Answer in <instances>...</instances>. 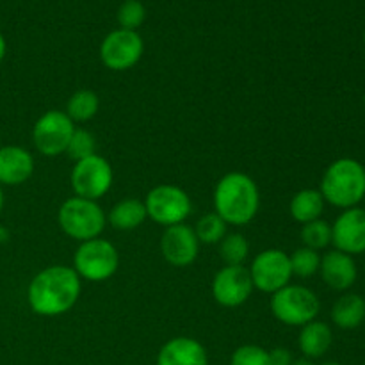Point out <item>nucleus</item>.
Segmentation results:
<instances>
[{
	"instance_id": "nucleus-1",
	"label": "nucleus",
	"mask_w": 365,
	"mask_h": 365,
	"mask_svg": "<svg viewBox=\"0 0 365 365\" xmlns=\"http://www.w3.org/2000/svg\"><path fill=\"white\" fill-rule=\"evenodd\" d=\"M82 280L73 267L48 266L39 271L27 287V303L41 317H59L77 305Z\"/></svg>"
},
{
	"instance_id": "nucleus-2",
	"label": "nucleus",
	"mask_w": 365,
	"mask_h": 365,
	"mask_svg": "<svg viewBox=\"0 0 365 365\" xmlns=\"http://www.w3.org/2000/svg\"><path fill=\"white\" fill-rule=\"evenodd\" d=\"M260 209V191L250 175L230 171L214 187V212L227 225L245 227Z\"/></svg>"
},
{
	"instance_id": "nucleus-3",
	"label": "nucleus",
	"mask_w": 365,
	"mask_h": 365,
	"mask_svg": "<svg viewBox=\"0 0 365 365\" xmlns=\"http://www.w3.org/2000/svg\"><path fill=\"white\" fill-rule=\"evenodd\" d=\"M324 202L339 209H353L365 198V168L351 157L334 160L321 178Z\"/></svg>"
},
{
	"instance_id": "nucleus-4",
	"label": "nucleus",
	"mask_w": 365,
	"mask_h": 365,
	"mask_svg": "<svg viewBox=\"0 0 365 365\" xmlns=\"http://www.w3.org/2000/svg\"><path fill=\"white\" fill-rule=\"evenodd\" d=\"M57 223L68 237L84 242L100 237L107 225V214L98 202L73 196L59 207Z\"/></svg>"
},
{
	"instance_id": "nucleus-5",
	"label": "nucleus",
	"mask_w": 365,
	"mask_h": 365,
	"mask_svg": "<svg viewBox=\"0 0 365 365\" xmlns=\"http://www.w3.org/2000/svg\"><path fill=\"white\" fill-rule=\"evenodd\" d=\"M271 314L274 319L287 327H305L317 319L321 302L314 291L303 285H285L284 289L271 294Z\"/></svg>"
},
{
	"instance_id": "nucleus-6",
	"label": "nucleus",
	"mask_w": 365,
	"mask_h": 365,
	"mask_svg": "<svg viewBox=\"0 0 365 365\" xmlns=\"http://www.w3.org/2000/svg\"><path fill=\"white\" fill-rule=\"evenodd\" d=\"M120 267V253L116 246L102 237L78 245L73 255V269L81 280L106 282L114 277Z\"/></svg>"
},
{
	"instance_id": "nucleus-7",
	"label": "nucleus",
	"mask_w": 365,
	"mask_h": 365,
	"mask_svg": "<svg viewBox=\"0 0 365 365\" xmlns=\"http://www.w3.org/2000/svg\"><path fill=\"white\" fill-rule=\"evenodd\" d=\"M145 207L150 220L166 228L185 223L192 212V202L187 192L173 184H159L150 189Z\"/></svg>"
},
{
	"instance_id": "nucleus-8",
	"label": "nucleus",
	"mask_w": 365,
	"mask_h": 365,
	"mask_svg": "<svg viewBox=\"0 0 365 365\" xmlns=\"http://www.w3.org/2000/svg\"><path fill=\"white\" fill-rule=\"evenodd\" d=\"M114 173L109 160L102 155H91L77 160L70 173V184L75 196L98 202L113 187Z\"/></svg>"
},
{
	"instance_id": "nucleus-9",
	"label": "nucleus",
	"mask_w": 365,
	"mask_h": 365,
	"mask_svg": "<svg viewBox=\"0 0 365 365\" xmlns=\"http://www.w3.org/2000/svg\"><path fill=\"white\" fill-rule=\"evenodd\" d=\"M75 123L64 110H46L38 118L32 128V143L43 157L63 155L68 148Z\"/></svg>"
},
{
	"instance_id": "nucleus-10",
	"label": "nucleus",
	"mask_w": 365,
	"mask_h": 365,
	"mask_svg": "<svg viewBox=\"0 0 365 365\" xmlns=\"http://www.w3.org/2000/svg\"><path fill=\"white\" fill-rule=\"evenodd\" d=\"M253 287L266 294H274L277 291L291 284L292 269L289 255L282 250L269 248L255 255L250 266Z\"/></svg>"
},
{
	"instance_id": "nucleus-11",
	"label": "nucleus",
	"mask_w": 365,
	"mask_h": 365,
	"mask_svg": "<svg viewBox=\"0 0 365 365\" xmlns=\"http://www.w3.org/2000/svg\"><path fill=\"white\" fill-rule=\"evenodd\" d=\"M145 41L138 31L116 29L103 38L100 45V59L113 71H127L141 61Z\"/></svg>"
},
{
	"instance_id": "nucleus-12",
	"label": "nucleus",
	"mask_w": 365,
	"mask_h": 365,
	"mask_svg": "<svg viewBox=\"0 0 365 365\" xmlns=\"http://www.w3.org/2000/svg\"><path fill=\"white\" fill-rule=\"evenodd\" d=\"M253 282L245 266H223L212 280V296L225 309L241 307L252 298Z\"/></svg>"
},
{
	"instance_id": "nucleus-13",
	"label": "nucleus",
	"mask_w": 365,
	"mask_h": 365,
	"mask_svg": "<svg viewBox=\"0 0 365 365\" xmlns=\"http://www.w3.org/2000/svg\"><path fill=\"white\" fill-rule=\"evenodd\" d=\"M160 253L173 267L191 266L200 253V241L195 228L185 223L164 228L160 237Z\"/></svg>"
},
{
	"instance_id": "nucleus-14",
	"label": "nucleus",
	"mask_w": 365,
	"mask_h": 365,
	"mask_svg": "<svg viewBox=\"0 0 365 365\" xmlns=\"http://www.w3.org/2000/svg\"><path fill=\"white\" fill-rule=\"evenodd\" d=\"M331 245L351 257L365 252V209L353 207L339 214L331 225Z\"/></svg>"
},
{
	"instance_id": "nucleus-15",
	"label": "nucleus",
	"mask_w": 365,
	"mask_h": 365,
	"mask_svg": "<svg viewBox=\"0 0 365 365\" xmlns=\"http://www.w3.org/2000/svg\"><path fill=\"white\" fill-rule=\"evenodd\" d=\"M319 273L328 287L341 292L351 289L355 285L356 277H359L355 259L351 255L339 252V250H331L321 257Z\"/></svg>"
},
{
	"instance_id": "nucleus-16",
	"label": "nucleus",
	"mask_w": 365,
	"mask_h": 365,
	"mask_svg": "<svg viewBox=\"0 0 365 365\" xmlns=\"http://www.w3.org/2000/svg\"><path fill=\"white\" fill-rule=\"evenodd\" d=\"M34 173V157L21 146H0V185H21Z\"/></svg>"
},
{
	"instance_id": "nucleus-17",
	"label": "nucleus",
	"mask_w": 365,
	"mask_h": 365,
	"mask_svg": "<svg viewBox=\"0 0 365 365\" xmlns=\"http://www.w3.org/2000/svg\"><path fill=\"white\" fill-rule=\"evenodd\" d=\"M157 365H209V355L196 339L175 337L159 349Z\"/></svg>"
},
{
	"instance_id": "nucleus-18",
	"label": "nucleus",
	"mask_w": 365,
	"mask_h": 365,
	"mask_svg": "<svg viewBox=\"0 0 365 365\" xmlns=\"http://www.w3.org/2000/svg\"><path fill=\"white\" fill-rule=\"evenodd\" d=\"M331 342H334L331 328L327 323L317 319L302 327V331H299L298 337L299 351L303 353L305 359L310 360L321 359V356L327 355L328 349L331 348Z\"/></svg>"
},
{
	"instance_id": "nucleus-19",
	"label": "nucleus",
	"mask_w": 365,
	"mask_h": 365,
	"mask_svg": "<svg viewBox=\"0 0 365 365\" xmlns=\"http://www.w3.org/2000/svg\"><path fill=\"white\" fill-rule=\"evenodd\" d=\"M148 220V214H146L145 202L138 198H125L121 202H118L116 205L110 209V212L107 214V223H110V227L114 230L120 232H132L135 228L141 227L145 221Z\"/></svg>"
},
{
	"instance_id": "nucleus-20",
	"label": "nucleus",
	"mask_w": 365,
	"mask_h": 365,
	"mask_svg": "<svg viewBox=\"0 0 365 365\" xmlns=\"http://www.w3.org/2000/svg\"><path fill=\"white\" fill-rule=\"evenodd\" d=\"M331 321L341 330H355L365 321V299L360 294L341 296L331 309Z\"/></svg>"
},
{
	"instance_id": "nucleus-21",
	"label": "nucleus",
	"mask_w": 365,
	"mask_h": 365,
	"mask_svg": "<svg viewBox=\"0 0 365 365\" xmlns=\"http://www.w3.org/2000/svg\"><path fill=\"white\" fill-rule=\"evenodd\" d=\"M324 198L319 189H302L296 192L289 205L292 220L298 223L307 225L310 221L321 220L324 212Z\"/></svg>"
},
{
	"instance_id": "nucleus-22",
	"label": "nucleus",
	"mask_w": 365,
	"mask_h": 365,
	"mask_svg": "<svg viewBox=\"0 0 365 365\" xmlns=\"http://www.w3.org/2000/svg\"><path fill=\"white\" fill-rule=\"evenodd\" d=\"M100 109V100L98 95L91 89H78L73 95L68 98L66 102V110L73 123H86V121L93 120L96 116Z\"/></svg>"
},
{
	"instance_id": "nucleus-23",
	"label": "nucleus",
	"mask_w": 365,
	"mask_h": 365,
	"mask_svg": "<svg viewBox=\"0 0 365 365\" xmlns=\"http://www.w3.org/2000/svg\"><path fill=\"white\" fill-rule=\"evenodd\" d=\"M220 255L225 266H242L250 255V242L242 234H227L220 242Z\"/></svg>"
},
{
	"instance_id": "nucleus-24",
	"label": "nucleus",
	"mask_w": 365,
	"mask_h": 365,
	"mask_svg": "<svg viewBox=\"0 0 365 365\" xmlns=\"http://www.w3.org/2000/svg\"><path fill=\"white\" fill-rule=\"evenodd\" d=\"M228 225L216 212L203 214L195 227V234L200 245H220L227 235Z\"/></svg>"
},
{
	"instance_id": "nucleus-25",
	"label": "nucleus",
	"mask_w": 365,
	"mask_h": 365,
	"mask_svg": "<svg viewBox=\"0 0 365 365\" xmlns=\"http://www.w3.org/2000/svg\"><path fill=\"white\" fill-rule=\"evenodd\" d=\"M291 260V269L292 277L298 278H310L316 273H319L321 266V255L316 250H310L307 246L294 250V252L289 255Z\"/></svg>"
},
{
	"instance_id": "nucleus-26",
	"label": "nucleus",
	"mask_w": 365,
	"mask_h": 365,
	"mask_svg": "<svg viewBox=\"0 0 365 365\" xmlns=\"http://www.w3.org/2000/svg\"><path fill=\"white\" fill-rule=\"evenodd\" d=\"M303 246L310 250H324L331 245V225L324 220L310 221L302 228Z\"/></svg>"
},
{
	"instance_id": "nucleus-27",
	"label": "nucleus",
	"mask_w": 365,
	"mask_h": 365,
	"mask_svg": "<svg viewBox=\"0 0 365 365\" xmlns=\"http://www.w3.org/2000/svg\"><path fill=\"white\" fill-rule=\"evenodd\" d=\"M64 153H68V157H70L71 160H75V163H77V160L88 159V157L95 155L96 153L95 135H93L89 130H86V128L75 127L70 143H68L66 152Z\"/></svg>"
},
{
	"instance_id": "nucleus-28",
	"label": "nucleus",
	"mask_w": 365,
	"mask_h": 365,
	"mask_svg": "<svg viewBox=\"0 0 365 365\" xmlns=\"http://www.w3.org/2000/svg\"><path fill=\"white\" fill-rule=\"evenodd\" d=\"M146 20V9L141 0H125L118 9V24L125 31H138Z\"/></svg>"
},
{
	"instance_id": "nucleus-29",
	"label": "nucleus",
	"mask_w": 365,
	"mask_h": 365,
	"mask_svg": "<svg viewBox=\"0 0 365 365\" xmlns=\"http://www.w3.org/2000/svg\"><path fill=\"white\" fill-rule=\"evenodd\" d=\"M230 365H271L269 351L255 344L239 346L232 353Z\"/></svg>"
},
{
	"instance_id": "nucleus-30",
	"label": "nucleus",
	"mask_w": 365,
	"mask_h": 365,
	"mask_svg": "<svg viewBox=\"0 0 365 365\" xmlns=\"http://www.w3.org/2000/svg\"><path fill=\"white\" fill-rule=\"evenodd\" d=\"M269 360H271V365H292V362H294V356H292L291 349L274 348L269 351Z\"/></svg>"
},
{
	"instance_id": "nucleus-31",
	"label": "nucleus",
	"mask_w": 365,
	"mask_h": 365,
	"mask_svg": "<svg viewBox=\"0 0 365 365\" xmlns=\"http://www.w3.org/2000/svg\"><path fill=\"white\" fill-rule=\"evenodd\" d=\"M6 52H7V43H6V38H4V34L0 32V63H2L4 57H6Z\"/></svg>"
},
{
	"instance_id": "nucleus-32",
	"label": "nucleus",
	"mask_w": 365,
	"mask_h": 365,
	"mask_svg": "<svg viewBox=\"0 0 365 365\" xmlns=\"http://www.w3.org/2000/svg\"><path fill=\"white\" fill-rule=\"evenodd\" d=\"M292 365H314V360L302 356V359H296L294 362H292Z\"/></svg>"
},
{
	"instance_id": "nucleus-33",
	"label": "nucleus",
	"mask_w": 365,
	"mask_h": 365,
	"mask_svg": "<svg viewBox=\"0 0 365 365\" xmlns=\"http://www.w3.org/2000/svg\"><path fill=\"white\" fill-rule=\"evenodd\" d=\"M4 203H6V196H4V189L2 185H0V212H2L4 209Z\"/></svg>"
},
{
	"instance_id": "nucleus-34",
	"label": "nucleus",
	"mask_w": 365,
	"mask_h": 365,
	"mask_svg": "<svg viewBox=\"0 0 365 365\" xmlns=\"http://www.w3.org/2000/svg\"><path fill=\"white\" fill-rule=\"evenodd\" d=\"M323 365H342V364H337V362H328V364H323Z\"/></svg>"
},
{
	"instance_id": "nucleus-35",
	"label": "nucleus",
	"mask_w": 365,
	"mask_h": 365,
	"mask_svg": "<svg viewBox=\"0 0 365 365\" xmlns=\"http://www.w3.org/2000/svg\"><path fill=\"white\" fill-rule=\"evenodd\" d=\"M364 43H365V31H364Z\"/></svg>"
},
{
	"instance_id": "nucleus-36",
	"label": "nucleus",
	"mask_w": 365,
	"mask_h": 365,
	"mask_svg": "<svg viewBox=\"0 0 365 365\" xmlns=\"http://www.w3.org/2000/svg\"><path fill=\"white\" fill-rule=\"evenodd\" d=\"M364 102H365V96H364Z\"/></svg>"
}]
</instances>
